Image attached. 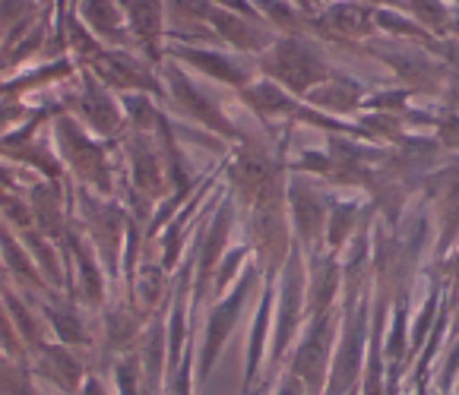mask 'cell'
<instances>
[{
	"mask_svg": "<svg viewBox=\"0 0 459 395\" xmlns=\"http://www.w3.org/2000/svg\"><path fill=\"white\" fill-rule=\"evenodd\" d=\"M444 395H446V392H444Z\"/></svg>",
	"mask_w": 459,
	"mask_h": 395,
	"instance_id": "cell-1",
	"label": "cell"
}]
</instances>
